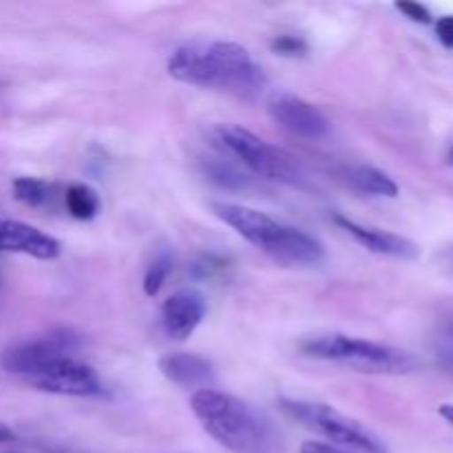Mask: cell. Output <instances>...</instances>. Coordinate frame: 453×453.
Instances as JSON below:
<instances>
[{
	"label": "cell",
	"instance_id": "13",
	"mask_svg": "<svg viewBox=\"0 0 453 453\" xmlns=\"http://www.w3.org/2000/svg\"><path fill=\"white\" fill-rule=\"evenodd\" d=\"M157 365H159V372L164 374V379L180 385V388L206 389L208 383L215 379L212 363L208 361V358L199 357V354H190V352L164 354V357L159 358Z\"/></svg>",
	"mask_w": 453,
	"mask_h": 453
},
{
	"label": "cell",
	"instance_id": "3",
	"mask_svg": "<svg viewBox=\"0 0 453 453\" xmlns=\"http://www.w3.org/2000/svg\"><path fill=\"white\" fill-rule=\"evenodd\" d=\"M211 208L226 226L283 268H312L326 261V246L295 226L239 203L212 202Z\"/></svg>",
	"mask_w": 453,
	"mask_h": 453
},
{
	"label": "cell",
	"instance_id": "16",
	"mask_svg": "<svg viewBox=\"0 0 453 453\" xmlns=\"http://www.w3.org/2000/svg\"><path fill=\"white\" fill-rule=\"evenodd\" d=\"M56 186L38 177H18L13 180V197L29 208H44L56 197Z\"/></svg>",
	"mask_w": 453,
	"mask_h": 453
},
{
	"label": "cell",
	"instance_id": "23",
	"mask_svg": "<svg viewBox=\"0 0 453 453\" xmlns=\"http://www.w3.org/2000/svg\"><path fill=\"white\" fill-rule=\"evenodd\" d=\"M301 453H348V451H341V449H336V447L326 445V442L308 441V442H303V447H301Z\"/></svg>",
	"mask_w": 453,
	"mask_h": 453
},
{
	"label": "cell",
	"instance_id": "1",
	"mask_svg": "<svg viewBox=\"0 0 453 453\" xmlns=\"http://www.w3.org/2000/svg\"><path fill=\"white\" fill-rule=\"evenodd\" d=\"M166 71L177 82L215 88L230 96L255 100L268 88L264 69L246 47L226 40H195L171 53Z\"/></svg>",
	"mask_w": 453,
	"mask_h": 453
},
{
	"label": "cell",
	"instance_id": "8",
	"mask_svg": "<svg viewBox=\"0 0 453 453\" xmlns=\"http://www.w3.org/2000/svg\"><path fill=\"white\" fill-rule=\"evenodd\" d=\"M270 118L288 131L290 135L301 140H323L330 135L332 122L319 106L286 88H274L265 100Z\"/></svg>",
	"mask_w": 453,
	"mask_h": 453
},
{
	"label": "cell",
	"instance_id": "12",
	"mask_svg": "<svg viewBox=\"0 0 453 453\" xmlns=\"http://www.w3.org/2000/svg\"><path fill=\"white\" fill-rule=\"evenodd\" d=\"M0 252H20L34 259L51 261L60 257L62 246L58 239L29 224L13 219H0Z\"/></svg>",
	"mask_w": 453,
	"mask_h": 453
},
{
	"label": "cell",
	"instance_id": "11",
	"mask_svg": "<svg viewBox=\"0 0 453 453\" xmlns=\"http://www.w3.org/2000/svg\"><path fill=\"white\" fill-rule=\"evenodd\" d=\"M336 224L345 230L348 234H352L363 248H367L370 252L380 257H394V259L411 261L418 259L420 248L418 243H414L411 239L403 237V234L389 233V230L374 228V226H363L358 221L348 219V217L339 215L336 217Z\"/></svg>",
	"mask_w": 453,
	"mask_h": 453
},
{
	"label": "cell",
	"instance_id": "18",
	"mask_svg": "<svg viewBox=\"0 0 453 453\" xmlns=\"http://www.w3.org/2000/svg\"><path fill=\"white\" fill-rule=\"evenodd\" d=\"M203 171H206L208 180L215 181V184L221 186V188L234 190V188H243V186H246V177H243L242 173L233 166V164L224 162V159H208Z\"/></svg>",
	"mask_w": 453,
	"mask_h": 453
},
{
	"label": "cell",
	"instance_id": "15",
	"mask_svg": "<svg viewBox=\"0 0 453 453\" xmlns=\"http://www.w3.org/2000/svg\"><path fill=\"white\" fill-rule=\"evenodd\" d=\"M65 206L71 217L80 221H88L100 212V195L88 184H71L65 193Z\"/></svg>",
	"mask_w": 453,
	"mask_h": 453
},
{
	"label": "cell",
	"instance_id": "7",
	"mask_svg": "<svg viewBox=\"0 0 453 453\" xmlns=\"http://www.w3.org/2000/svg\"><path fill=\"white\" fill-rule=\"evenodd\" d=\"M80 348V336L71 330H56L44 339L22 341L12 345L3 354V367L9 374L25 376L27 380L42 374L58 358L69 357V352Z\"/></svg>",
	"mask_w": 453,
	"mask_h": 453
},
{
	"label": "cell",
	"instance_id": "20",
	"mask_svg": "<svg viewBox=\"0 0 453 453\" xmlns=\"http://www.w3.org/2000/svg\"><path fill=\"white\" fill-rule=\"evenodd\" d=\"M436 361L438 365L442 367L445 372H449L453 374V334L451 332H447L445 327H442L441 334L436 336Z\"/></svg>",
	"mask_w": 453,
	"mask_h": 453
},
{
	"label": "cell",
	"instance_id": "19",
	"mask_svg": "<svg viewBox=\"0 0 453 453\" xmlns=\"http://www.w3.org/2000/svg\"><path fill=\"white\" fill-rule=\"evenodd\" d=\"M273 51L277 56H286V58H296V56H303L308 51V42H305L301 35H277L273 40Z\"/></svg>",
	"mask_w": 453,
	"mask_h": 453
},
{
	"label": "cell",
	"instance_id": "6",
	"mask_svg": "<svg viewBox=\"0 0 453 453\" xmlns=\"http://www.w3.org/2000/svg\"><path fill=\"white\" fill-rule=\"evenodd\" d=\"M281 410L286 411L290 418L299 420L312 432L326 436L330 442L336 445L352 447V449L365 451V453H388L385 445L380 442L379 436L370 432L365 425L358 420L349 418V416L341 414L334 407L326 405V403H312V401H301V398H286L279 401Z\"/></svg>",
	"mask_w": 453,
	"mask_h": 453
},
{
	"label": "cell",
	"instance_id": "9",
	"mask_svg": "<svg viewBox=\"0 0 453 453\" xmlns=\"http://www.w3.org/2000/svg\"><path fill=\"white\" fill-rule=\"evenodd\" d=\"M35 389L47 394H60V396H78V398H104L109 396L104 380L100 379L91 365L65 357L58 358L53 365H49L42 374L29 380Z\"/></svg>",
	"mask_w": 453,
	"mask_h": 453
},
{
	"label": "cell",
	"instance_id": "2",
	"mask_svg": "<svg viewBox=\"0 0 453 453\" xmlns=\"http://www.w3.org/2000/svg\"><path fill=\"white\" fill-rule=\"evenodd\" d=\"M190 410L208 436L233 453H279L281 438L268 418L242 398L219 389H197Z\"/></svg>",
	"mask_w": 453,
	"mask_h": 453
},
{
	"label": "cell",
	"instance_id": "5",
	"mask_svg": "<svg viewBox=\"0 0 453 453\" xmlns=\"http://www.w3.org/2000/svg\"><path fill=\"white\" fill-rule=\"evenodd\" d=\"M212 135L226 153L250 168L257 177L290 186L303 184V171L295 162V157L279 146L261 140L248 128L237 127V124H217L212 128Z\"/></svg>",
	"mask_w": 453,
	"mask_h": 453
},
{
	"label": "cell",
	"instance_id": "10",
	"mask_svg": "<svg viewBox=\"0 0 453 453\" xmlns=\"http://www.w3.org/2000/svg\"><path fill=\"white\" fill-rule=\"evenodd\" d=\"M206 317V299L197 290H180L162 305V323L173 341H186Z\"/></svg>",
	"mask_w": 453,
	"mask_h": 453
},
{
	"label": "cell",
	"instance_id": "14",
	"mask_svg": "<svg viewBox=\"0 0 453 453\" xmlns=\"http://www.w3.org/2000/svg\"><path fill=\"white\" fill-rule=\"evenodd\" d=\"M343 180L352 190L361 195H370V197H398V184L388 175V173L379 171L374 166H349L345 168Z\"/></svg>",
	"mask_w": 453,
	"mask_h": 453
},
{
	"label": "cell",
	"instance_id": "27",
	"mask_svg": "<svg viewBox=\"0 0 453 453\" xmlns=\"http://www.w3.org/2000/svg\"><path fill=\"white\" fill-rule=\"evenodd\" d=\"M449 162L453 164V149H451V153H449Z\"/></svg>",
	"mask_w": 453,
	"mask_h": 453
},
{
	"label": "cell",
	"instance_id": "25",
	"mask_svg": "<svg viewBox=\"0 0 453 453\" xmlns=\"http://www.w3.org/2000/svg\"><path fill=\"white\" fill-rule=\"evenodd\" d=\"M438 414H441L447 423L453 425V405H441L438 407Z\"/></svg>",
	"mask_w": 453,
	"mask_h": 453
},
{
	"label": "cell",
	"instance_id": "22",
	"mask_svg": "<svg viewBox=\"0 0 453 453\" xmlns=\"http://www.w3.org/2000/svg\"><path fill=\"white\" fill-rule=\"evenodd\" d=\"M436 35L447 49H453V16H442L436 22Z\"/></svg>",
	"mask_w": 453,
	"mask_h": 453
},
{
	"label": "cell",
	"instance_id": "21",
	"mask_svg": "<svg viewBox=\"0 0 453 453\" xmlns=\"http://www.w3.org/2000/svg\"><path fill=\"white\" fill-rule=\"evenodd\" d=\"M396 9L401 13H405L410 20L420 22V25H429V22H432V13H429V9L420 3H410V0H405V3H396Z\"/></svg>",
	"mask_w": 453,
	"mask_h": 453
},
{
	"label": "cell",
	"instance_id": "24",
	"mask_svg": "<svg viewBox=\"0 0 453 453\" xmlns=\"http://www.w3.org/2000/svg\"><path fill=\"white\" fill-rule=\"evenodd\" d=\"M12 441H16V434H13L9 427H4V425H0V442H12Z\"/></svg>",
	"mask_w": 453,
	"mask_h": 453
},
{
	"label": "cell",
	"instance_id": "26",
	"mask_svg": "<svg viewBox=\"0 0 453 453\" xmlns=\"http://www.w3.org/2000/svg\"><path fill=\"white\" fill-rule=\"evenodd\" d=\"M445 330H447V332H451V334H453V321H451V323H447Z\"/></svg>",
	"mask_w": 453,
	"mask_h": 453
},
{
	"label": "cell",
	"instance_id": "4",
	"mask_svg": "<svg viewBox=\"0 0 453 453\" xmlns=\"http://www.w3.org/2000/svg\"><path fill=\"white\" fill-rule=\"evenodd\" d=\"M299 352L314 361L334 363L361 374H410L418 367L414 354L392 345L374 343L367 339H357L348 334H319L301 341Z\"/></svg>",
	"mask_w": 453,
	"mask_h": 453
},
{
	"label": "cell",
	"instance_id": "17",
	"mask_svg": "<svg viewBox=\"0 0 453 453\" xmlns=\"http://www.w3.org/2000/svg\"><path fill=\"white\" fill-rule=\"evenodd\" d=\"M173 268H175V259L168 250H159L155 259L150 261L144 274V292L149 296H155L164 288L166 279L171 277Z\"/></svg>",
	"mask_w": 453,
	"mask_h": 453
}]
</instances>
